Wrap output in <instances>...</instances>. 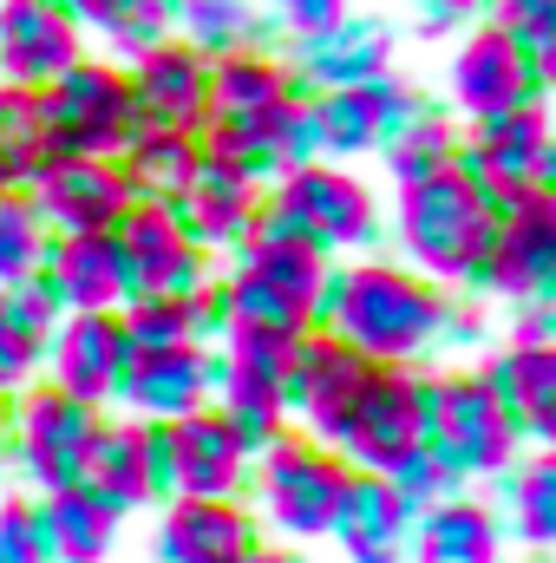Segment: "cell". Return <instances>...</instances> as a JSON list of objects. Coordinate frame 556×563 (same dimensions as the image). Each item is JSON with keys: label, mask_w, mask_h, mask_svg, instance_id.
Instances as JSON below:
<instances>
[{"label": "cell", "mask_w": 556, "mask_h": 563, "mask_svg": "<svg viewBox=\"0 0 556 563\" xmlns=\"http://www.w3.org/2000/svg\"><path fill=\"white\" fill-rule=\"evenodd\" d=\"M445 288L425 282L419 269L400 263H354L341 276H327L314 328L334 334L341 347H354L374 367H413L419 354H432L445 341Z\"/></svg>", "instance_id": "obj_1"}, {"label": "cell", "mask_w": 556, "mask_h": 563, "mask_svg": "<svg viewBox=\"0 0 556 563\" xmlns=\"http://www.w3.org/2000/svg\"><path fill=\"white\" fill-rule=\"evenodd\" d=\"M491 210L485 197L471 190V177L458 170H438V177H419L400 190V250H407V269H419L425 282H471L485 243H491Z\"/></svg>", "instance_id": "obj_2"}, {"label": "cell", "mask_w": 556, "mask_h": 563, "mask_svg": "<svg viewBox=\"0 0 556 563\" xmlns=\"http://www.w3.org/2000/svg\"><path fill=\"white\" fill-rule=\"evenodd\" d=\"M425 452L452 478H485L518 459V426L498 413L478 374H445V380H425Z\"/></svg>", "instance_id": "obj_3"}, {"label": "cell", "mask_w": 556, "mask_h": 563, "mask_svg": "<svg viewBox=\"0 0 556 563\" xmlns=\"http://www.w3.org/2000/svg\"><path fill=\"white\" fill-rule=\"evenodd\" d=\"M40 99H46L53 157H119L125 139L138 132L125 66H112V59H79V66H66Z\"/></svg>", "instance_id": "obj_4"}, {"label": "cell", "mask_w": 556, "mask_h": 563, "mask_svg": "<svg viewBox=\"0 0 556 563\" xmlns=\"http://www.w3.org/2000/svg\"><path fill=\"white\" fill-rule=\"evenodd\" d=\"M269 203L288 217V230H294L301 243H314L321 256H334V250H367V243L380 236V203H374V190H367L347 164H327V157L281 170Z\"/></svg>", "instance_id": "obj_5"}, {"label": "cell", "mask_w": 556, "mask_h": 563, "mask_svg": "<svg viewBox=\"0 0 556 563\" xmlns=\"http://www.w3.org/2000/svg\"><path fill=\"white\" fill-rule=\"evenodd\" d=\"M471 125L478 132H471V144H458V170L471 177V190L485 197L491 217L511 197L556 184V144L544 106H511V112H491V119H471Z\"/></svg>", "instance_id": "obj_6"}, {"label": "cell", "mask_w": 556, "mask_h": 563, "mask_svg": "<svg viewBox=\"0 0 556 563\" xmlns=\"http://www.w3.org/2000/svg\"><path fill=\"white\" fill-rule=\"evenodd\" d=\"M419 445H425V380L413 367H374L334 452L347 459V472L393 478Z\"/></svg>", "instance_id": "obj_7"}, {"label": "cell", "mask_w": 556, "mask_h": 563, "mask_svg": "<svg viewBox=\"0 0 556 563\" xmlns=\"http://www.w3.org/2000/svg\"><path fill=\"white\" fill-rule=\"evenodd\" d=\"M341 485H347V459L334 445L294 439V432H281L263 452V472H256V492H263L276 531H288V538H327Z\"/></svg>", "instance_id": "obj_8"}, {"label": "cell", "mask_w": 556, "mask_h": 563, "mask_svg": "<svg viewBox=\"0 0 556 563\" xmlns=\"http://www.w3.org/2000/svg\"><path fill=\"white\" fill-rule=\"evenodd\" d=\"M556 282V197L551 190H524L498 210L491 243L471 269V288L485 295H511V301H544Z\"/></svg>", "instance_id": "obj_9"}, {"label": "cell", "mask_w": 556, "mask_h": 563, "mask_svg": "<svg viewBox=\"0 0 556 563\" xmlns=\"http://www.w3.org/2000/svg\"><path fill=\"white\" fill-rule=\"evenodd\" d=\"M7 432H13L20 465L46 492H59V485L86 478V459H92V439H99V407H86L59 387H26L7 413Z\"/></svg>", "instance_id": "obj_10"}, {"label": "cell", "mask_w": 556, "mask_h": 563, "mask_svg": "<svg viewBox=\"0 0 556 563\" xmlns=\"http://www.w3.org/2000/svg\"><path fill=\"white\" fill-rule=\"evenodd\" d=\"M367 374H374V361H360V354H354V347H341L334 334L308 328V334H301V347H294V361H288V380H281L288 420H301V426H308V439H321V445H341L347 413H354V400H360Z\"/></svg>", "instance_id": "obj_11"}, {"label": "cell", "mask_w": 556, "mask_h": 563, "mask_svg": "<svg viewBox=\"0 0 556 563\" xmlns=\"http://www.w3.org/2000/svg\"><path fill=\"white\" fill-rule=\"evenodd\" d=\"M112 243H119V256H125V301H138V295H197V288H210L203 250H197V243L177 230V217L157 210V203H132V210L112 223Z\"/></svg>", "instance_id": "obj_12"}, {"label": "cell", "mask_w": 556, "mask_h": 563, "mask_svg": "<svg viewBox=\"0 0 556 563\" xmlns=\"http://www.w3.org/2000/svg\"><path fill=\"white\" fill-rule=\"evenodd\" d=\"M281 66H288L294 86H314V99L367 86V79L393 73V26L367 20V13H341V20H327L314 33H294V53Z\"/></svg>", "instance_id": "obj_13"}, {"label": "cell", "mask_w": 556, "mask_h": 563, "mask_svg": "<svg viewBox=\"0 0 556 563\" xmlns=\"http://www.w3.org/2000/svg\"><path fill=\"white\" fill-rule=\"evenodd\" d=\"M26 203L46 223V236H86V230H112L132 210V190L112 157H53L26 184Z\"/></svg>", "instance_id": "obj_14"}, {"label": "cell", "mask_w": 556, "mask_h": 563, "mask_svg": "<svg viewBox=\"0 0 556 563\" xmlns=\"http://www.w3.org/2000/svg\"><path fill=\"white\" fill-rule=\"evenodd\" d=\"M86 59V26L59 0H0V79L46 92Z\"/></svg>", "instance_id": "obj_15"}, {"label": "cell", "mask_w": 556, "mask_h": 563, "mask_svg": "<svg viewBox=\"0 0 556 563\" xmlns=\"http://www.w3.org/2000/svg\"><path fill=\"white\" fill-rule=\"evenodd\" d=\"M314 112H321V157H327V164H347V157L380 151L400 125H413L419 112H425V99H419L400 73H380V79H367V86L321 92Z\"/></svg>", "instance_id": "obj_16"}, {"label": "cell", "mask_w": 556, "mask_h": 563, "mask_svg": "<svg viewBox=\"0 0 556 563\" xmlns=\"http://www.w3.org/2000/svg\"><path fill=\"white\" fill-rule=\"evenodd\" d=\"M157 439H164V485L177 498H236L243 492L249 452L216 407H197L184 420L157 426Z\"/></svg>", "instance_id": "obj_17"}, {"label": "cell", "mask_w": 556, "mask_h": 563, "mask_svg": "<svg viewBox=\"0 0 556 563\" xmlns=\"http://www.w3.org/2000/svg\"><path fill=\"white\" fill-rule=\"evenodd\" d=\"M125 86H132L138 125H164V132L210 125V59L190 53L184 40H164L138 59H125Z\"/></svg>", "instance_id": "obj_18"}, {"label": "cell", "mask_w": 556, "mask_h": 563, "mask_svg": "<svg viewBox=\"0 0 556 563\" xmlns=\"http://www.w3.org/2000/svg\"><path fill=\"white\" fill-rule=\"evenodd\" d=\"M544 73L485 20L458 53H452V106L465 119H491V112H511V106H544Z\"/></svg>", "instance_id": "obj_19"}, {"label": "cell", "mask_w": 556, "mask_h": 563, "mask_svg": "<svg viewBox=\"0 0 556 563\" xmlns=\"http://www.w3.org/2000/svg\"><path fill=\"white\" fill-rule=\"evenodd\" d=\"M216 380H223V361L210 347H164V354H132L125 374H119V394L132 400V413L144 426H170L197 407L216 400Z\"/></svg>", "instance_id": "obj_20"}, {"label": "cell", "mask_w": 556, "mask_h": 563, "mask_svg": "<svg viewBox=\"0 0 556 563\" xmlns=\"http://www.w3.org/2000/svg\"><path fill=\"white\" fill-rule=\"evenodd\" d=\"M243 276H256L269 295H281L294 314H308L314 321V308H321V288H327V256L314 250V243H301L294 230H288V217H281L276 203H256V223L243 230Z\"/></svg>", "instance_id": "obj_21"}, {"label": "cell", "mask_w": 556, "mask_h": 563, "mask_svg": "<svg viewBox=\"0 0 556 563\" xmlns=\"http://www.w3.org/2000/svg\"><path fill=\"white\" fill-rule=\"evenodd\" d=\"M46 354H53V387L86 400V407H105L119 394L125 361H132L119 314H59Z\"/></svg>", "instance_id": "obj_22"}, {"label": "cell", "mask_w": 556, "mask_h": 563, "mask_svg": "<svg viewBox=\"0 0 556 563\" xmlns=\"http://www.w3.org/2000/svg\"><path fill=\"white\" fill-rule=\"evenodd\" d=\"M327 531L341 538V551L354 563H400L407 538H413V505L393 492V478H380V472H347Z\"/></svg>", "instance_id": "obj_23"}, {"label": "cell", "mask_w": 556, "mask_h": 563, "mask_svg": "<svg viewBox=\"0 0 556 563\" xmlns=\"http://www.w3.org/2000/svg\"><path fill=\"white\" fill-rule=\"evenodd\" d=\"M164 563H249L263 551L256 518L236 498H177L157 531Z\"/></svg>", "instance_id": "obj_24"}, {"label": "cell", "mask_w": 556, "mask_h": 563, "mask_svg": "<svg viewBox=\"0 0 556 563\" xmlns=\"http://www.w3.org/2000/svg\"><path fill=\"white\" fill-rule=\"evenodd\" d=\"M40 276L53 282V295L66 301V314H119L125 308V256H119L112 230L53 236Z\"/></svg>", "instance_id": "obj_25"}, {"label": "cell", "mask_w": 556, "mask_h": 563, "mask_svg": "<svg viewBox=\"0 0 556 563\" xmlns=\"http://www.w3.org/2000/svg\"><path fill=\"white\" fill-rule=\"evenodd\" d=\"M86 485L99 498H112L119 511H138V505H157L170 485H164V439L157 426H99L92 439V459H86Z\"/></svg>", "instance_id": "obj_26"}, {"label": "cell", "mask_w": 556, "mask_h": 563, "mask_svg": "<svg viewBox=\"0 0 556 563\" xmlns=\"http://www.w3.org/2000/svg\"><path fill=\"white\" fill-rule=\"evenodd\" d=\"M498 413L518 426V439H551L556 432V347H524L511 341L485 374Z\"/></svg>", "instance_id": "obj_27"}, {"label": "cell", "mask_w": 556, "mask_h": 563, "mask_svg": "<svg viewBox=\"0 0 556 563\" xmlns=\"http://www.w3.org/2000/svg\"><path fill=\"white\" fill-rule=\"evenodd\" d=\"M119 328H125V347H132V354L203 347V341H216V334H223L216 282H210V288H197V295H138V301H125Z\"/></svg>", "instance_id": "obj_28"}, {"label": "cell", "mask_w": 556, "mask_h": 563, "mask_svg": "<svg viewBox=\"0 0 556 563\" xmlns=\"http://www.w3.org/2000/svg\"><path fill=\"white\" fill-rule=\"evenodd\" d=\"M112 164H119V177H125L132 203H157V210H170V203L190 190V177L203 170V151H197V132L138 125Z\"/></svg>", "instance_id": "obj_29"}, {"label": "cell", "mask_w": 556, "mask_h": 563, "mask_svg": "<svg viewBox=\"0 0 556 563\" xmlns=\"http://www.w3.org/2000/svg\"><path fill=\"white\" fill-rule=\"evenodd\" d=\"M256 203H263L256 184H243V177L203 164V170L190 177V190L170 203V217H177V230H184L197 250H223V243H243V230L256 223Z\"/></svg>", "instance_id": "obj_30"}, {"label": "cell", "mask_w": 556, "mask_h": 563, "mask_svg": "<svg viewBox=\"0 0 556 563\" xmlns=\"http://www.w3.org/2000/svg\"><path fill=\"white\" fill-rule=\"evenodd\" d=\"M119 505L99 498L86 478L79 485H59L46 505H40V531H46V551L53 563H105L119 544Z\"/></svg>", "instance_id": "obj_31"}, {"label": "cell", "mask_w": 556, "mask_h": 563, "mask_svg": "<svg viewBox=\"0 0 556 563\" xmlns=\"http://www.w3.org/2000/svg\"><path fill=\"white\" fill-rule=\"evenodd\" d=\"M294 92L301 86L288 79V66L269 59L263 46H243V53L210 59V119H269Z\"/></svg>", "instance_id": "obj_32"}, {"label": "cell", "mask_w": 556, "mask_h": 563, "mask_svg": "<svg viewBox=\"0 0 556 563\" xmlns=\"http://www.w3.org/2000/svg\"><path fill=\"white\" fill-rule=\"evenodd\" d=\"M419 563H498V518L478 498H438L419 518Z\"/></svg>", "instance_id": "obj_33"}, {"label": "cell", "mask_w": 556, "mask_h": 563, "mask_svg": "<svg viewBox=\"0 0 556 563\" xmlns=\"http://www.w3.org/2000/svg\"><path fill=\"white\" fill-rule=\"evenodd\" d=\"M263 33H269V20H263L256 0H170V40H184L203 59L243 53Z\"/></svg>", "instance_id": "obj_34"}, {"label": "cell", "mask_w": 556, "mask_h": 563, "mask_svg": "<svg viewBox=\"0 0 556 563\" xmlns=\"http://www.w3.org/2000/svg\"><path fill=\"white\" fill-rule=\"evenodd\" d=\"M53 164V132H46V99L33 86L0 79V170L13 190H26Z\"/></svg>", "instance_id": "obj_35"}, {"label": "cell", "mask_w": 556, "mask_h": 563, "mask_svg": "<svg viewBox=\"0 0 556 563\" xmlns=\"http://www.w3.org/2000/svg\"><path fill=\"white\" fill-rule=\"evenodd\" d=\"M216 413L230 420V432L243 439V452H269L281 432H288V400H281L276 380H249V374H230L216 380Z\"/></svg>", "instance_id": "obj_36"}, {"label": "cell", "mask_w": 556, "mask_h": 563, "mask_svg": "<svg viewBox=\"0 0 556 563\" xmlns=\"http://www.w3.org/2000/svg\"><path fill=\"white\" fill-rule=\"evenodd\" d=\"M197 151H203V164H216V170H230V177H243L256 190L281 177L276 144H269V125L263 119H210L197 132Z\"/></svg>", "instance_id": "obj_37"}, {"label": "cell", "mask_w": 556, "mask_h": 563, "mask_svg": "<svg viewBox=\"0 0 556 563\" xmlns=\"http://www.w3.org/2000/svg\"><path fill=\"white\" fill-rule=\"evenodd\" d=\"M380 151H387V170H393V177H400V190H407V184H419V177L452 170V157H458V132H452V119H445V112H432V106H425L413 125H400Z\"/></svg>", "instance_id": "obj_38"}, {"label": "cell", "mask_w": 556, "mask_h": 563, "mask_svg": "<svg viewBox=\"0 0 556 563\" xmlns=\"http://www.w3.org/2000/svg\"><path fill=\"white\" fill-rule=\"evenodd\" d=\"M46 223L33 217L26 190H0V288L7 282H26L40 263H46Z\"/></svg>", "instance_id": "obj_39"}, {"label": "cell", "mask_w": 556, "mask_h": 563, "mask_svg": "<svg viewBox=\"0 0 556 563\" xmlns=\"http://www.w3.org/2000/svg\"><path fill=\"white\" fill-rule=\"evenodd\" d=\"M223 341H230V354H223V367L230 374H249V380H288V361H294V347H301V334H281V328H249V321H230L223 328Z\"/></svg>", "instance_id": "obj_40"}, {"label": "cell", "mask_w": 556, "mask_h": 563, "mask_svg": "<svg viewBox=\"0 0 556 563\" xmlns=\"http://www.w3.org/2000/svg\"><path fill=\"white\" fill-rule=\"evenodd\" d=\"M0 308H7L13 334H20L33 354H46V341H53V328H59V314H66V301L53 295V282L40 276V269L26 282H7V288H0Z\"/></svg>", "instance_id": "obj_41"}, {"label": "cell", "mask_w": 556, "mask_h": 563, "mask_svg": "<svg viewBox=\"0 0 556 563\" xmlns=\"http://www.w3.org/2000/svg\"><path fill=\"white\" fill-rule=\"evenodd\" d=\"M263 125H269V144H276L281 170H294V164H314V157H321V112H314V99H308V92H294L288 106H276Z\"/></svg>", "instance_id": "obj_42"}, {"label": "cell", "mask_w": 556, "mask_h": 563, "mask_svg": "<svg viewBox=\"0 0 556 563\" xmlns=\"http://www.w3.org/2000/svg\"><path fill=\"white\" fill-rule=\"evenodd\" d=\"M511 505H518V531H524L531 544H551L556 538V459H531V465L518 472Z\"/></svg>", "instance_id": "obj_43"}, {"label": "cell", "mask_w": 556, "mask_h": 563, "mask_svg": "<svg viewBox=\"0 0 556 563\" xmlns=\"http://www.w3.org/2000/svg\"><path fill=\"white\" fill-rule=\"evenodd\" d=\"M105 40L119 46V59H138L151 46H164V40H170V0H132V7L105 26Z\"/></svg>", "instance_id": "obj_44"}, {"label": "cell", "mask_w": 556, "mask_h": 563, "mask_svg": "<svg viewBox=\"0 0 556 563\" xmlns=\"http://www.w3.org/2000/svg\"><path fill=\"white\" fill-rule=\"evenodd\" d=\"M0 563H53L46 531H40V511L26 498H7L0 505Z\"/></svg>", "instance_id": "obj_45"}, {"label": "cell", "mask_w": 556, "mask_h": 563, "mask_svg": "<svg viewBox=\"0 0 556 563\" xmlns=\"http://www.w3.org/2000/svg\"><path fill=\"white\" fill-rule=\"evenodd\" d=\"M393 492H400V498H407L413 511H432V505H438L445 492H458V478H452V472H445V465H438V459H432L425 445H419L413 459H407V465L393 472Z\"/></svg>", "instance_id": "obj_46"}, {"label": "cell", "mask_w": 556, "mask_h": 563, "mask_svg": "<svg viewBox=\"0 0 556 563\" xmlns=\"http://www.w3.org/2000/svg\"><path fill=\"white\" fill-rule=\"evenodd\" d=\"M341 13H347V0H269V20H276L288 40L294 33H314V26H327Z\"/></svg>", "instance_id": "obj_47"}, {"label": "cell", "mask_w": 556, "mask_h": 563, "mask_svg": "<svg viewBox=\"0 0 556 563\" xmlns=\"http://www.w3.org/2000/svg\"><path fill=\"white\" fill-rule=\"evenodd\" d=\"M33 361H40V354L13 334V321H7V308H0V394H13V387L33 374Z\"/></svg>", "instance_id": "obj_48"}, {"label": "cell", "mask_w": 556, "mask_h": 563, "mask_svg": "<svg viewBox=\"0 0 556 563\" xmlns=\"http://www.w3.org/2000/svg\"><path fill=\"white\" fill-rule=\"evenodd\" d=\"M419 7V33H452L458 20L485 13V0H413Z\"/></svg>", "instance_id": "obj_49"}, {"label": "cell", "mask_w": 556, "mask_h": 563, "mask_svg": "<svg viewBox=\"0 0 556 563\" xmlns=\"http://www.w3.org/2000/svg\"><path fill=\"white\" fill-rule=\"evenodd\" d=\"M556 314H551V295L544 301H524V314H518V341L524 347H556Z\"/></svg>", "instance_id": "obj_50"}, {"label": "cell", "mask_w": 556, "mask_h": 563, "mask_svg": "<svg viewBox=\"0 0 556 563\" xmlns=\"http://www.w3.org/2000/svg\"><path fill=\"white\" fill-rule=\"evenodd\" d=\"M59 7H66L79 26H99V33H105V26H112V20H119L132 0H59Z\"/></svg>", "instance_id": "obj_51"}, {"label": "cell", "mask_w": 556, "mask_h": 563, "mask_svg": "<svg viewBox=\"0 0 556 563\" xmlns=\"http://www.w3.org/2000/svg\"><path fill=\"white\" fill-rule=\"evenodd\" d=\"M7 413H13V394H0V439H7Z\"/></svg>", "instance_id": "obj_52"}, {"label": "cell", "mask_w": 556, "mask_h": 563, "mask_svg": "<svg viewBox=\"0 0 556 563\" xmlns=\"http://www.w3.org/2000/svg\"><path fill=\"white\" fill-rule=\"evenodd\" d=\"M249 563H294V558H281V551H256Z\"/></svg>", "instance_id": "obj_53"}, {"label": "cell", "mask_w": 556, "mask_h": 563, "mask_svg": "<svg viewBox=\"0 0 556 563\" xmlns=\"http://www.w3.org/2000/svg\"><path fill=\"white\" fill-rule=\"evenodd\" d=\"M0 190H13V184H7V170H0Z\"/></svg>", "instance_id": "obj_54"}, {"label": "cell", "mask_w": 556, "mask_h": 563, "mask_svg": "<svg viewBox=\"0 0 556 563\" xmlns=\"http://www.w3.org/2000/svg\"><path fill=\"white\" fill-rule=\"evenodd\" d=\"M524 563H537V558H524Z\"/></svg>", "instance_id": "obj_55"}, {"label": "cell", "mask_w": 556, "mask_h": 563, "mask_svg": "<svg viewBox=\"0 0 556 563\" xmlns=\"http://www.w3.org/2000/svg\"><path fill=\"white\" fill-rule=\"evenodd\" d=\"M485 7H491V0H485Z\"/></svg>", "instance_id": "obj_56"}]
</instances>
